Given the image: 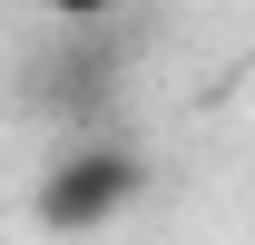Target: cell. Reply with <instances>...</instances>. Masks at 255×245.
<instances>
[{"label": "cell", "mask_w": 255, "mask_h": 245, "mask_svg": "<svg viewBox=\"0 0 255 245\" xmlns=\"http://www.w3.org/2000/svg\"><path fill=\"white\" fill-rule=\"evenodd\" d=\"M137 186H147V157L118 147V137H79V147L39 177V226L49 236H98L108 216L137 206Z\"/></svg>", "instance_id": "cell-1"}, {"label": "cell", "mask_w": 255, "mask_h": 245, "mask_svg": "<svg viewBox=\"0 0 255 245\" xmlns=\"http://www.w3.org/2000/svg\"><path fill=\"white\" fill-rule=\"evenodd\" d=\"M108 98H118V39L98 30V20H59L49 59L30 69V108L89 127V118H108Z\"/></svg>", "instance_id": "cell-2"}, {"label": "cell", "mask_w": 255, "mask_h": 245, "mask_svg": "<svg viewBox=\"0 0 255 245\" xmlns=\"http://www.w3.org/2000/svg\"><path fill=\"white\" fill-rule=\"evenodd\" d=\"M39 10H49V20H108L118 0H39Z\"/></svg>", "instance_id": "cell-3"}]
</instances>
